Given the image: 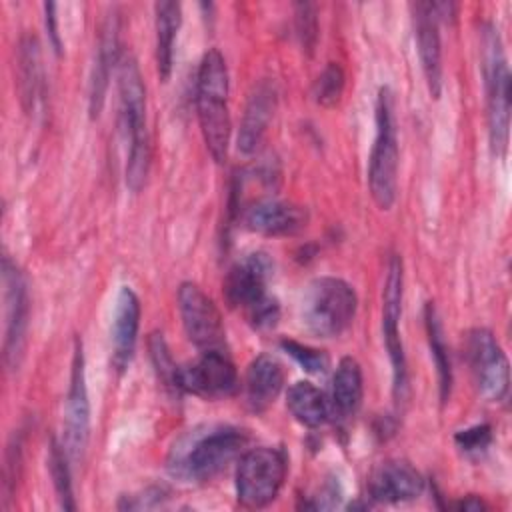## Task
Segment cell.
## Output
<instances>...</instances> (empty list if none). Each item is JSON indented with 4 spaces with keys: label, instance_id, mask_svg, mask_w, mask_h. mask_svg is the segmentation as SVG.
<instances>
[{
    "label": "cell",
    "instance_id": "11",
    "mask_svg": "<svg viewBox=\"0 0 512 512\" xmlns=\"http://www.w3.org/2000/svg\"><path fill=\"white\" fill-rule=\"evenodd\" d=\"M178 312L188 340L200 350H224L226 334L220 310L214 300L194 282L178 288Z\"/></svg>",
    "mask_w": 512,
    "mask_h": 512
},
{
    "label": "cell",
    "instance_id": "17",
    "mask_svg": "<svg viewBox=\"0 0 512 512\" xmlns=\"http://www.w3.org/2000/svg\"><path fill=\"white\" fill-rule=\"evenodd\" d=\"M242 222L248 230L262 236H292L306 228L308 212L284 200H258L242 212Z\"/></svg>",
    "mask_w": 512,
    "mask_h": 512
},
{
    "label": "cell",
    "instance_id": "23",
    "mask_svg": "<svg viewBox=\"0 0 512 512\" xmlns=\"http://www.w3.org/2000/svg\"><path fill=\"white\" fill-rule=\"evenodd\" d=\"M286 408L306 428H320L332 414L324 392L308 380H298L288 388Z\"/></svg>",
    "mask_w": 512,
    "mask_h": 512
},
{
    "label": "cell",
    "instance_id": "3",
    "mask_svg": "<svg viewBox=\"0 0 512 512\" xmlns=\"http://www.w3.org/2000/svg\"><path fill=\"white\" fill-rule=\"evenodd\" d=\"M228 68L224 56L212 48L202 56L196 74V112L206 150L214 162L222 164L230 146V108H228Z\"/></svg>",
    "mask_w": 512,
    "mask_h": 512
},
{
    "label": "cell",
    "instance_id": "24",
    "mask_svg": "<svg viewBox=\"0 0 512 512\" xmlns=\"http://www.w3.org/2000/svg\"><path fill=\"white\" fill-rule=\"evenodd\" d=\"M156 68L158 76L166 82L172 74L174 42L182 24V6L178 2H156Z\"/></svg>",
    "mask_w": 512,
    "mask_h": 512
},
{
    "label": "cell",
    "instance_id": "32",
    "mask_svg": "<svg viewBox=\"0 0 512 512\" xmlns=\"http://www.w3.org/2000/svg\"><path fill=\"white\" fill-rule=\"evenodd\" d=\"M492 440V428L488 424H476L466 430L456 432L454 442L456 446L466 454H480L490 446Z\"/></svg>",
    "mask_w": 512,
    "mask_h": 512
},
{
    "label": "cell",
    "instance_id": "21",
    "mask_svg": "<svg viewBox=\"0 0 512 512\" xmlns=\"http://www.w3.org/2000/svg\"><path fill=\"white\" fill-rule=\"evenodd\" d=\"M284 388V366L272 354H258L246 368L244 398L252 412L268 410Z\"/></svg>",
    "mask_w": 512,
    "mask_h": 512
},
{
    "label": "cell",
    "instance_id": "22",
    "mask_svg": "<svg viewBox=\"0 0 512 512\" xmlns=\"http://www.w3.org/2000/svg\"><path fill=\"white\" fill-rule=\"evenodd\" d=\"M364 396V380L362 368L356 358L344 356L332 376V392H330V410L334 416L350 418L362 406Z\"/></svg>",
    "mask_w": 512,
    "mask_h": 512
},
{
    "label": "cell",
    "instance_id": "35",
    "mask_svg": "<svg viewBox=\"0 0 512 512\" xmlns=\"http://www.w3.org/2000/svg\"><path fill=\"white\" fill-rule=\"evenodd\" d=\"M456 508H458V510H472V512H478V510H486L488 504H486L482 498H478V496H466V498H462V500L456 504Z\"/></svg>",
    "mask_w": 512,
    "mask_h": 512
},
{
    "label": "cell",
    "instance_id": "8",
    "mask_svg": "<svg viewBox=\"0 0 512 512\" xmlns=\"http://www.w3.org/2000/svg\"><path fill=\"white\" fill-rule=\"evenodd\" d=\"M2 300H4V338L2 358L8 372H16L24 360L28 340L30 298L28 284L18 264L2 256Z\"/></svg>",
    "mask_w": 512,
    "mask_h": 512
},
{
    "label": "cell",
    "instance_id": "1",
    "mask_svg": "<svg viewBox=\"0 0 512 512\" xmlns=\"http://www.w3.org/2000/svg\"><path fill=\"white\" fill-rule=\"evenodd\" d=\"M244 430L210 424L186 432L168 454V472L184 482H206L220 474L246 446Z\"/></svg>",
    "mask_w": 512,
    "mask_h": 512
},
{
    "label": "cell",
    "instance_id": "18",
    "mask_svg": "<svg viewBox=\"0 0 512 512\" xmlns=\"http://www.w3.org/2000/svg\"><path fill=\"white\" fill-rule=\"evenodd\" d=\"M424 492L422 474L406 460H386L368 478V494L376 502L396 504L414 500Z\"/></svg>",
    "mask_w": 512,
    "mask_h": 512
},
{
    "label": "cell",
    "instance_id": "4",
    "mask_svg": "<svg viewBox=\"0 0 512 512\" xmlns=\"http://www.w3.org/2000/svg\"><path fill=\"white\" fill-rule=\"evenodd\" d=\"M358 310L354 288L336 276L312 280L300 302L302 326L318 338H334L348 330Z\"/></svg>",
    "mask_w": 512,
    "mask_h": 512
},
{
    "label": "cell",
    "instance_id": "14",
    "mask_svg": "<svg viewBox=\"0 0 512 512\" xmlns=\"http://www.w3.org/2000/svg\"><path fill=\"white\" fill-rule=\"evenodd\" d=\"M272 278V260L264 252L246 254L238 260L224 278V298L232 308L244 314L256 304L264 302L268 294V282Z\"/></svg>",
    "mask_w": 512,
    "mask_h": 512
},
{
    "label": "cell",
    "instance_id": "31",
    "mask_svg": "<svg viewBox=\"0 0 512 512\" xmlns=\"http://www.w3.org/2000/svg\"><path fill=\"white\" fill-rule=\"evenodd\" d=\"M280 348L296 362L300 364L306 372L310 374H322L326 372L328 368V356L326 352L318 350V348H312L308 344H302V342H296V340H282L280 342Z\"/></svg>",
    "mask_w": 512,
    "mask_h": 512
},
{
    "label": "cell",
    "instance_id": "10",
    "mask_svg": "<svg viewBox=\"0 0 512 512\" xmlns=\"http://www.w3.org/2000/svg\"><path fill=\"white\" fill-rule=\"evenodd\" d=\"M466 360L480 396L488 402H504L510 388L508 358L488 328H472L468 332Z\"/></svg>",
    "mask_w": 512,
    "mask_h": 512
},
{
    "label": "cell",
    "instance_id": "34",
    "mask_svg": "<svg viewBox=\"0 0 512 512\" xmlns=\"http://www.w3.org/2000/svg\"><path fill=\"white\" fill-rule=\"evenodd\" d=\"M44 20H46V30H48L50 44H52L54 52L60 54L62 52V40H60V32H58V16H56V4L54 2L44 4Z\"/></svg>",
    "mask_w": 512,
    "mask_h": 512
},
{
    "label": "cell",
    "instance_id": "6",
    "mask_svg": "<svg viewBox=\"0 0 512 512\" xmlns=\"http://www.w3.org/2000/svg\"><path fill=\"white\" fill-rule=\"evenodd\" d=\"M482 74L490 146L496 156H504L510 134V70L498 30L492 26L482 32Z\"/></svg>",
    "mask_w": 512,
    "mask_h": 512
},
{
    "label": "cell",
    "instance_id": "12",
    "mask_svg": "<svg viewBox=\"0 0 512 512\" xmlns=\"http://www.w3.org/2000/svg\"><path fill=\"white\" fill-rule=\"evenodd\" d=\"M236 390L238 372L224 350H204L194 362L178 370V392L216 400L228 398Z\"/></svg>",
    "mask_w": 512,
    "mask_h": 512
},
{
    "label": "cell",
    "instance_id": "27",
    "mask_svg": "<svg viewBox=\"0 0 512 512\" xmlns=\"http://www.w3.org/2000/svg\"><path fill=\"white\" fill-rule=\"evenodd\" d=\"M70 454L64 448V442H58L56 438L50 440L48 448V470L54 484V492L58 498L60 508L64 510H76L74 492H72V476H70Z\"/></svg>",
    "mask_w": 512,
    "mask_h": 512
},
{
    "label": "cell",
    "instance_id": "16",
    "mask_svg": "<svg viewBox=\"0 0 512 512\" xmlns=\"http://www.w3.org/2000/svg\"><path fill=\"white\" fill-rule=\"evenodd\" d=\"M140 298L130 286H122L118 290L114 312H112V328H110V340H112V366L118 374L126 372V368L132 362L136 340H138V328H140Z\"/></svg>",
    "mask_w": 512,
    "mask_h": 512
},
{
    "label": "cell",
    "instance_id": "2",
    "mask_svg": "<svg viewBox=\"0 0 512 512\" xmlns=\"http://www.w3.org/2000/svg\"><path fill=\"white\" fill-rule=\"evenodd\" d=\"M120 122L128 142L126 186L140 192L150 170V138L146 126V86L136 60L124 54L118 62Z\"/></svg>",
    "mask_w": 512,
    "mask_h": 512
},
{
    "label": "cell",
    "instance_id": "29",
    "mask_svg": "<svg viewBox=\"0 0 512 512\" xmlns=\"http://www.w3.org/2000/svg\"><path fill=\"white\" fill-rule=\"evenodd\" d=\"M148 350H150V360H152V366L156 370L158 380H162V384L166 388L178 392V370H180V366L174 362L162 332H152L150 334Z\"/></svg>",
    "mask_w": 512,
    "mask_h": 512
},
{
    "label": "cell",
    "instance_id": "9",
    "mask_svg": "<svg viewBox=\"0 0 512 512\" xmlns=\"http://www.w3.org/2000/svg\"><path fill=\"white\" fill-rule=\"evenodd\" d=\"M402 294H404V268H402V258L394 254L388 260L384 288H382V336H384V346L392 364V394L396 402H404L408 392V364H406L404 344L400 338Z\"/></svg>",
    "mask_w": 512,
    "mask_h": 512
},
{
    "label": "cell",
    "instance_id": "25",
    "mask_svg": "<svg viewBox=\"0 0 512 512\" xmlns=\"http://www.w3.org/2000/svg\"><path fill=\"white\" fill-rule=\"evenodd\" d=\"M18 78H20V98L26 112H32L42 98L44 76L40 66L38 40L34 36H22L18 46Z\"/></svg>",
    "mask_w": 512,
    "mask_h": 512
},
{
    "label": "cell",
    "instance_id": "30",
    "mask_svg": "<svg viewBox=\"0 0 512 512\" xmlns=\"http://www.w3.org/2000/svg\"><path fill=\"white\" fill-rule=\"evenodd\" d=\"M294 30L302 50L312 56L318 42V16L316 6L310 2L294 4Z\"/></svg>",
    "mask_w": 512,
    "mask_h": 512
},
{
    "label": "cell",
    "instance_id": "19",
    "mask_svg": "<svg viewBox=\"0 0 512 512\" xmlns=\"http://www.w3.org/2000/svg\"><path fill=\"white\" fill-rule=\"evenodd\" d=\"M120 18L118 12L112 10L100 28L96 60L90 74V90H88V110L92 118H98L106 100L108 80L112 68L120 62Z\"/></svg>",
    "mask_w": 512,
    "mask_h": 512
},
{
    "label": "cell",
    "instance_id": "20",
    "mask_svg": "<svg viewBox=\"0 0 512 512\" xmlns=\"http://www.w3.org/2000/svg\"><path fill=\"white\" fill-rule=\"evenodd\" d=\"M276 110V88L272 82L262 80L248 96L244 116L238 130V150L242 154H254L262 146L270 120Z\"/></svg>",
    "mask_w": 512,
    "mask_h": 512
},
{
    "label": "cell",
    "instance_id": "26",
    "mask_svg": "<svg viewBox=\"0 0 512 512\" xmlns=\"http://www.w3.org/2000/svg\"><path fill=\"white\" fill-rule=\"evenodd\" d=\"M424 324H426L430 354H432L434 364H436L440 400L446 402L450 398V392H452L454 376H452V364H450V354H448V346H446V340H444L442 322H440V316H438V310H436L434 302H428L426 308H424Z\"/></svg>",
    "mask_w": 512,
    "mask_h": 512
},
{
    "label": "cell",
    "instance_id": "7",
    "mask_svg": "<svg viewBox=\"0 0 512 512\" xmlns=\"http://www.w3.org/2000/svg\"><path fill=\"white\" fill-rule=\"evenodd\" d=\"M286 454L280 448L258 446L240 456L236 468V498L244 508H264L276 500L286 480Z\"/></svg>",
    "mask_w": 512,
    "mask_h": 512
},
{
    "label": "cell",
    "instance_id": "5",
    "mask_svg": "<svg viewBox=\"0 0 512 512\" xmlns=\"http://www.w3.org/2000/svg\"><path fill=\"white\" fill-rule=\"evenodd\" d=\"M398 130L394 96L382 86L376 96V136L368 160V190L380 210H390L398 192Z\"/></svg>",
    "mask_w": 512,
    "mask_h": 512
},
{
    "label": "cell",
    "instance_id": "33",
    "mask_svg": "<svg viewBox=\"0 0 512 512\" xmlns=\"http://www.w3.org/2000/svg\"><path fill=\"white\" fill-rule=\"evenodd\" d=\"M22 454V446H20V440L18 436L14 434L8 442V448H6V456H4V506L8 504V498H12L14 490H16V482H18V476H20V458Z\"/></svg>",
    "mask_w": 512,
    "mask_h": 512
},
{
    "label": "cell",
    "instance_id": "28",
    "mask_svg": "<svg viewBox=\"0 0 512 512\" xmlns=\"http://www.w3.org/2000/svg\"><path fill=\"white\" fill-rule=\"evenodd\" d=\"M344 84H346V76L342 66L338 62H328L312 86V96L316 104L324 108L336 106L344 94Z\"/></svg>",
    "mask_w": 512,
    "mask_h": 512
},
{
    "label": "cell",
    "instance_id": "13",
    "mask_svg": "<svg viewBox=\"0 0 512 512\" xmlns=\"http://www.w3.org/2000/svg\"><path fill=\"white\" fill-rule=\"evenodd\" d=\"M90 438V400L86 388V362L82 340H74L70 386L64 406V448L72 460H80Z\"/></svg>",
    "mask_w": 512,
    "mask_h": 512
},
{
    "label": "cell",
    "instance_id": "15",
    "mask_svg": "<svg viewBox=\"0 0 512 512\" xmlns=\"http://www.w3.org/2000/svg\"><path fill=\"white\" fill-rule=\"evenodd\" d=\"M412 22L416 36V50L422 66V74L432 98H440L442 92V44L438 32V14L434 2L412 4Z\"/></svg>",
    "mask_w": 512,
    "mask_h": 512
}]
</instances>
